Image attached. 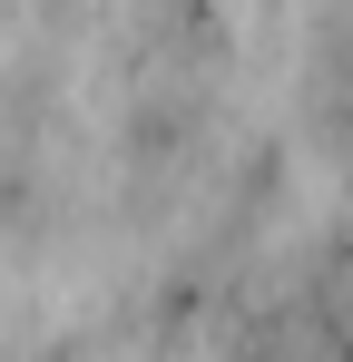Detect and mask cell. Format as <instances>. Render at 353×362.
I'll return each instance as SVG.
<instances>
[{
	"label": "cell",
	"instance_id": "6da1fadb",
	"mask_svg": "<svg viewBox=\"0 0 353 362\" xmlns=\"http://www.w3.org/2000/svg\"><path fill=\"white\" fill-rule=\"evenodd\" d=\"M235 59V30L216 0H128V78H196L216 88Z\"/></svg>",
	"mask_w": 353,
	"mask_h": 362
},
{
	"label": "cell",
	"instance_id": "7a4b0ae2",
	"mask_svg": "<svg viewBox=\"0 0 353 362\" xmlns=\"http://www.w3.org/2000/svg\"><path fill=\"white\" fill-rule=\"evenodd\" d=\"M20 362H79V353H69V343H40V353H20Z\"/></svg>",
	"mask_w": 353,
	"mask_h": 362
}]
</instances>
